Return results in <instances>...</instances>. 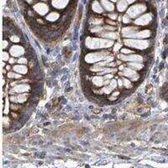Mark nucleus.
I'll list each match as a JSON object with an SVG mask.
<instances>
[{
	"instance_id": "obj_5",
	"label": "nucleus",
	"mask_w": 168,
	"mask_h": 168,
	"mask_svg": "<svg viewBox=\"0 0 168 168\" xmlns=\"http://www.w3.org/2000/svg\"><path fill=\"white\" fill-rule=\"evenodd\" d=\"M150 14H146V15H145V16H142L140 19H139L138 21L136 22V23H138V24H147L148 22H149V20H150Z\"/></svg>"
},
{
	"instance_id": "obj_8",
	"label": "nucleus",
	"mask_w": 168,
	"mask_h": 168,
	"mask_svg": "<svg viewBox=\"0 0 168 168\" xmlns=\"http://www.w3.org/2000/svg\"><path fill=\"white\" fill-rule=\"evenodd\" d=\"M93 6H95V8H93V10H94V11H96V12H98V13L102 12V8H101L100 5L98 4L97 2H95V3L93 4Z\"/></svg>"
},
{
	"instance_id": "obj_11",
	"label": "nucleus",
	"mask_w": 168,
	"mask_h": 168,
	"mask_svg": "<svg viewBox=\"0 0 168 168\" xmlns=\"http://www.w3.org/2000/svg\"><path fill=\"white\" fill-rule=\"evenodd\" d=\"M134 1H135V0H127V3H132Z\"/></svg>"
},
{
	"instance_id": "obj_6",
	"label": "nucleus",
	"mask_w": 168,
	"mask_h": 168,
	"mask_svg": "<svg viewBox=\"0 0 168 168\" xmlns=\"http://www.w3.org/2000/svg\"><path fill=\"white\" fill-rule=\"evenodd\" d=\"M126 7H127V3L124 0H121L118 4V8L119 11H124L126 8Z\"/></svg>"
},
{
	"instance_id": "obj_10",
	"label": "nucleus",
	"mask_w": 168,
	"mask_h": 168,
	"mask_svg": "<svg viewBox=\"0 0 168 168\" xmlns=\"http://www.w3.org/2000/svg\"><path fill=\"white\" fill-rule=\"evenodd\" d=\"M19 62H20H20H26V60H25V59L22 58V59H20Z\"/></svg>"
},
{
	"instance_id": "obj_2",
	"label": "nucleus",
	"mask_w": 168,
	"mask_h": 168,
	"mask_svg": "<svg viewBox=\"0 0 168 168\" xmlns=\"http://www.w3.org/2000/svg\"><path fill=\"white\" fill-rule=\"evenodd\" d=\"M34 8H35V10H36L38 13H40V14H42V15L45 14V13H46V11H48L47 6L45 5V4H37V5L34 7Z\"/></svg>"
},
{
	"instance_id": "obj_9",
	"label": "nucleus",
	"mask_w": 168,
	"mask_h": 168,
	"mask_svg": "<svg viewBox=\"0 0 168 168\" xmlns=\"http://www.w3.org/2000/svg\"><path fill=\"white\" fill-rule=\"evenodd\" d=\"M14 69L16 70V71H20V72H23V73H25V72H26V68H25V67H22V68H18V67H14Z\"/></svg>"
},
{
	"instance_id": "obj_4",
	"label": "nucleus",
	"mask_w": 168,
	"mask_h": 168,
	"mask_svg": "<svg viewBox=\"0 0 168 168\" xmlns=\"http://www.w3.org/2000/svg\"><path fill=\"white\" fill-rule=\"evenodd\" d=\"M67 0H62V1H60V0H55L53 1V5L55 4V6H56V8H63L62 6H65L66 4H67Z\"/></svg>"
},
{
	"instance_id": "obj_1",
	"label": "nucleus",
	"mask_w": 168,
	"mask_h": 168,
	"mask_svg": "<svg viewBox=\"0 0 168 168\" xmlns=\"http://www.w3.org/2000/svg\"><path fill=\"white\" fill-rule=\"evenodd\" d=\"M146 6L143 5V4H139V5H136V6H133L132 8H130L129 10V14H130L131 17H134L136 15L140 14V13L144 12L146 10Z\"/></svg>"
},
{
	"instance_id": "obj_3",
	"label": "nucleus",
	"mask_w": 168,
	"mask_h": 168,
	"mask_svg": "<svg viewBox=\"0 0 168 168\" xmlns=\"http://www.w3.org/2000/svg\"><path fill=\"white\" fill-rule=\"evenodd\" d=\"M11 53L13 56H20L23 54V49L20 46H13V48L11 49Z\"/></svg>"
},
{
	"instance_id": "obj_7",
	"label": "nucleus",
	"mask_w": 168,
	"mask_h": 168,
	"mask_svg": "<svg viewBox=\"0 0 168 168\" xmlns=\"http://www.w3.org/2000/svg\"><path fill=\"white\" fill-rule=\"evenodd\" d=\"M103 4H104V6H105V8L108 9V10H113V8H114L113 4H111L109 2L107 3L106 0H103Z\"/></svg>"
},
{
	"instance_id": "obj_12",
	"label": "nucleus",
	"mask_w": 168,
	"mask_h": 168,
	"mask_svg": "<svg viewBox=\"0 0 168 168\" xmlns=\"http://www.w3.org/2000/svg\"><path fill=\"white\" fill-rule=\"evenodd\" d=\"M112 1H116V0H112Z\"/></svg>"
}]
</instances>
